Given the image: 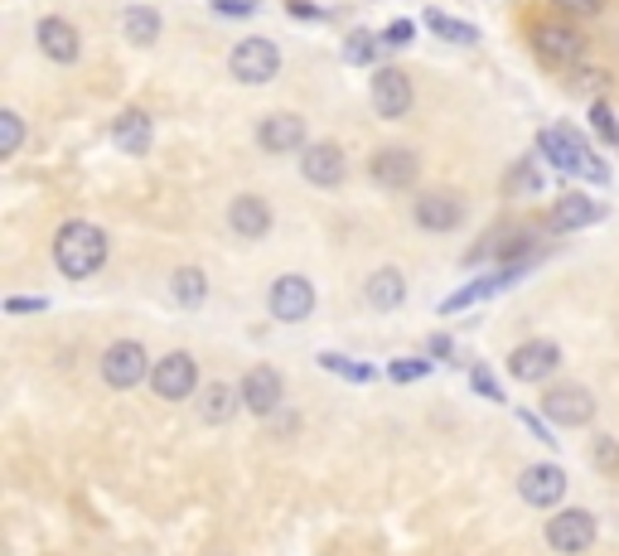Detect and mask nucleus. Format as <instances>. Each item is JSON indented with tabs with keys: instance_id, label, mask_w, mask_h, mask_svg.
Wrapping results in <instances>:
<instances>
[{
	"instance_id": "nucleus-1",
	"label": "nucleus",
	"mask_w": 619,
	"mask_h": 556,
	"mask_svg": "<svg viewBox=\"0 0 619 556\" xmlns=\"http://www.w3.org/2000/svg\"><path fill=\"white\" fill-rule=\"evenodd\" d=\"M54 262L68 281H88V276H97L107 266V233L97 223L73 218V223H64L54 233Z\"/></svg>"
},
{
	"instance_id": "nucleus-8",
	"label": "nucleus",
	"mask_w": 619,
	"mask_h": 556,
	"mask_svg": "<svg viewBox=\"0 0 619 556\" xmlns=\"http://www.w3.org/2000/svg\"><path fill=\"white\" fill-rule=\"evenodd\" d=\"M300 175H306L314 189H339L344 185V175H349V160H344V151H339L334 141H314V145L300 151Z\"/></svg>"
},
{
	"instance_id": "nucleus-3",
	"label": "nucleus",
	"mask_w": 619,
	"mask_h": 556,
	"mask_svg": "<svg viewBox=\"0 0 619 556\" xmlns=\"http://www.w3.org/2000/svg\"><path fill=\"white\" fill-rule=\"evenodd\" d=\"M228 73H233L237 82H247V88H262V82H272L276 73H281V48H276L272 40H262V34H252V40L233 44Z\"/></svg>"
},
{
	"instance_id": "nucleus-9",
	"label": "nucleus",
	"mask_w": 619,
	"mask_h": 556,
	"mask_svg": "<svg viewBox=\"0 0 619 556\" xmlns=\"http://www.w3.org/2000/svg\"><path fill=\"white\" fill-rule=\"evenodd\" d=\"M538 54L548 58V64H581V58H586V34H581V24L542 20L538 24Z\"/></svg>"
},
{
	"instance_id": "nucleus-29",
	"label": "nucleus",
	"mask_w": 619,
	"mask_h": 556,
	"mask_svg": "<svg viewBox=\"0 0 619 556\" xmlns=\"http://www.w3.org/2000/svg\"><path fill=\"white\" fill-rule=\"evenodd\" d=\"M373 54H378V40H373L368 30H354L344 40V58H349V64H373Z\"/></svg>"
},
{
	"instance_id": "nucleus-17",
	"label": "nucleus",
	"mask_w": 619,
	"mask_h": 556,
	"mask_svg": "<svg viewBox=\"0 0 619 556\" xmlns=\"http://www.w3.org/2000/svg\"><path fill=\"white\" fill-rule=\"evenodd\" d=\"M281 392H286V382L276 368H252L242 378V402H247L252 416H276L281 411Z\"/></svg>"
},
{
	"instance_id": "nucleus-31",
	"label": "nucleus",
	"mask_w": 619,
	"mask_h": 556,
	"mask_svg": "<svg viewBox=\"0 0 619 556\" xmlns=\"http://www.w3.org/2000/svg\"><path fill=\"white\" fill-rule=\"evenodd\" d=\"M431 372V358H397V363H387V378L393 382H417V378H427Z\"/></svg>"
},
{
	"instance_id": "nucleus-40",
	"label": "nucleus",
	"mask_w": 619,
	"mask_h": 556,
	"mask_svg": "<svg viewBox=\"0 0 619 556\" xmlns=\"http://www.w3.org/2000/svg\"><path fill=\"white\" fill-rule=\"evenodd\" d=\"M290 15H320V5H310V0H290Z\"/></svg>"
},
{
	"instance_id": "nucleus-23",
	"label": "nucleus",
	"mask_w": 619,
	"mask_h": 556,
	"mask_svg": "<svg viewBox=\"0 0 619 556\" xmlns=\"http://www.w3.org/2000/svg\"><path fill=\"white\" fill-rule=\"evenodd\" d=\"M237 407H247V402H242V387H233V382H213V387H203V397H199V416L209 421V426L233 421Z\"/></svg>"
},
{
	"instance_id": "nucleus-27",
	"label": "nucleus",
	"mask_w": 619,
	"mask_h": 556,
	"mask_svg": "<svg viewBox=\"0 0 619 556\" xmlns=\"http://www.w3.org/2000/svg\"><path fill=\"white\" fill-rule=\"evenodd\" d=\"M542 160V155H538ZM538 160H518L513 165V175H508V185H504V193H538L548 179H542V165Z\"/></svg>"
},
{
	"instance_id": "nucleus-33",
	"label": "nucleus",
	"mask_w": 619,
	"mask_h": 556,
	"mask_svg": "<svg viewBox=\"0 0 619 556\" xmlns=\"http://www.w3.org/2000/svg\"><path fill=\"white\" fill-rule=\"evenodd\" d=\"M566 88L572 92H600V88H610V73H596V68H581L566 78Z\"/></svg>"
},
{
	"instance_id": "nucleus-24",
	"label": "nucleus",
	"mask_w": 619,
	"mask_h": 556,
	"mask_svg": "<svg viewBox=\"0 0 619 556\" xmlns=\"http://www.w3.org/2000/svg\"><path fill=\"white\" fill-rule=\"evenodd\" d=\"M169 296L179 300V305H189V310H199L203 300H209V276L199 271V266H179L175 276H169Z\"/></svg>"
},
{
	"instance_id": "nucleus-21",
	"label": "nucleus",
	"mask_w": 619,
	"mask_h": 556,
	"mask_svg": "<svg viewBox=\"0 0 619 556\" xmlns=\"http://www.w3.org/2000/svg\"><path fill=\"white\" fill-rule=\"evenodd\" d=\"M600 218V203L586 199V193H562L548 213V227L552 233H572V227H590Z\"/></svg>"
},
{
	"instance_id": "nucleus-35",
	"label": "nucleus",
	"mask_w": 619,
	"mask_h": 556,
	"mask_svg": "<svg viewBox=\"0 0 619 556\" xmlns=\"http://www.w3.org/2000/svg\"><path fill=\"white\" fill-rule=\"evenodd\" d=\"M44 305H48L44 296H15V300H5L10 314H34V310H44Z\"/></svg>"
},
{
	"instance_id": "nucleus-37",
	"label": "nucleus",
	"mask_w": 619,
	"mask_h": 556,
	"mask_svg": "<svg viewBox=\"0 0 619 556\" xmlns=\"http://www.w3.org/2000/svg\"><path fill=\"white\" fill-rule=\"evenodd\" d=\"M383 40H387V44H407V40H411V20H393V30H387Z\"/></svg>"
},
{
	"instance_id": "nucleus-18",
	"label": "nucleus",
	"mask_w": 619,
	"mask_h": 556,
	"mask_svg": "<svg viewBox=\"0 0 619 556\" xmlns=\"http://www.w3.org/2000/svg\"><path fill=\"white\" fill-rule=\"evenodd\" d=\"M272 223H276V213H272V203L257 199V193H237L233 203H228V227H233L237 237H266L272 233Z\"/></svg>"
},
{
	"instance_id": "nucleus-5",
	"label": "nucleus",
	"mask_w": 619,
	"mask_h": 556,
	"mask_svg": "<svg viewBox=\"0 0 619 556\" xmlns=\"http://www.w3.org/2000/svg\"><path fill=\"white\" fill-rule=\"evenodd\" d=\"M141 378H151V358H145L141 344H131V338H121L102 354V382L117 387V392H126V387H136Z\"/></svg>"
},
{
	"instance_id": "nucleus-16",
	"label": "nucleus",
	"mask_w": 619,
	"mask_h": 556,
	"mask_svg": "<svg viewBox=\"0 0 619 556\" xmlns=\"http://www.w3.org/2000/svg\"><path fill=\"white\" fill-rule=\"evenodd\" d=\"M460 223H465V203L455 193L431 189L417 199V227H427V233H455Z\"/></svg>"
},
{
	"instance_id": "nucleus-10",
	"label": "nucleus",
	"mask_w": 619,
	"mask_h": 556,
	"mask_svg": "<svg viewBox=\"0 0 619 556\" xmlns=\"http://www.w3.org/2000/svg\"><path fill=\"white\" fill-rule=\"evenodd\" d=\"M34 40H40V48H44L48 64H58V68L78 64V54H82L78 24H68L64 15H44L40 24H34Z\"/></svg>"
},
{
	"instance_id": "nucleus-13",
	"label": "nucleus",
	"mask_w": 619,
	"mask_h": 556,
	"mask_svg": "<svg viewBox=\"0 0 619 556\" xmlns=\"http://www.w3.org/2000/svg\"><path fill=\"white\" fill-rule=\"evenodd\" d=\"M542 416H548L552 426H586V421L596 416V397H590L586 387H552V392L542 397Z\"/></svg>"
},
{
	"instance_id": "nucleus-36",
	"label": "nucleus",
	"mask_w": 619,
	"mask_h": 556,
	"mask_svg": "<svg viewBox=\"0 0 619 556\" xmlns=\"http://www.w3.org/2000/svg\"><path fill=\"white\" fill-rule=\"evenodd\" d=\"M213 10H218V15L242 20V15H252V0H213Z\"/></svg>"
},
{
	"instance_id": "nucleus-20",
	"label": "nucleus",
	"mask_w": 619,
	"mask_h": 556,
	"mask_svg": "<svg viewBox=\"0 0 619 556\" xmlns=\"http://www.w3.org/2000/svg\"><path fill=\"white\" fill-rule=\"evenodd\" d=\"M112 141H117V151H126V155H145V151H151V141H155L151 116H145L141 107H126V112H117Z\"/></svg>"
},
{
	"instance_id": "nucleus-32",
	"label": "nucleus",
	"mask_w": 619,
	"mask_h": 556,
	"mask_svg": "<svg viewBox=\"0 0 619 556\" xmlns=\"http://www.w3.org/2000/svg\"><path fill=\"white\" fill-rule=\"evenodd\" d=\"M590 126H596L610 145H619V121H615V112H610V102H590Z\"/></svg>"
},
{
	"instance_id": "nucleus-4",
	"label": "nucleus",
	"mask_w": 619,
	"mask_h": 556,
	"mask_svg": "<svg viewBox=\"0 0 619 556\" xmlns=\"http://www.w3.org/2000/svg\"><path fill=\"white\" fill-rule=\"evenodd\" d=\"M266 310H272L276 320H286V324L310 320V310H314V286L306 281V276H276L272 290H266Z\"/></svg>"
},
{
	"instance_id": "nucleus-39",
	"label": "nucleus",
	"mask_w": 619,
	"mask_h": 556,
	"mask_svg": "<svg viewBox=\"0 0 619 556\" xmlns=\"http://www.w3.org/2000/svg\"><path fill=\"white\" fill-rule=\"evenodd\" d=\"M475 387H479L484 397H499V402H504V392H499V387H494V378H489V372H484V368H475Z\"/></svg>"
},
{
	"instance_id": "nucleus-7",
	"label": "nucleus",
	"mask_w": 619,
	"mask_h": 556,
	"mask_svg": "<svg viewBox=\"0 0 619 556\" xmlns=\"http://www.w3.org/2000/svg\"><path fill=\"white\" fill-rule=\"evenodd\" d=\"M368 175L378 189H411L421 179V160H417V151H407V145H383V151L373 155Z\"/></svg>"
},
{
	"instance_id": "nucleus-19",
	"label": "nucleus",
	"mask_w": 619,
	"mask_h": 556,
	"mask_svg": "<svg viewBox=\"0 0 619 556\" xmlns=\"http://www.w3.org/2000/svg\"><path fill=\"white\" fill-rule=\"evenodd\" d=\"M518 493H523V503H532V508H552V503H562V493H566V475L556 465H528L523 475H518Z\"/></svg>"
},
{
	"instance_id": "nucleus-28",
	"label": "nucleus",
	"mask_w": 619,
	"mask_h": 556,
	"mask_svg": "<svg viewBox=\"0 0 619 556\" xmlns=\"http://www.w3.org/2000/svg\"><path fill=\"white\" fill-rule=\"evenodd\" d=\"M20 145H24V121L15 107H5V112H0V155H15Z\"/></svg>"
},
{
	"instance_id": "nucleus-6",
	"label": "nucleus",
	"mask_w": 619,
	"mask_h": 556,
	"mask_svg": "<svg viewBox=\"0 0 619 556\" xmlns=\"http://www.w3.org/2000/svg\"><path fill=\"white\" fill-rule=\"evenodd\" d=\"M151 387L165 402H185L194 387H199V363H194V354H165L151 368Z\"/></svg>"
},
{
	"instance_id": "nucleus-26",
	"label": "nucleus",
	"mask_w": 619,
	"mask_h": 556,
	"mask_svg": "<svg viewBox=\"0 0 619 556\" xmlns=\"http://www.w3.org/2000/svg\"><path fill=\"white\" fill-rule=\"evenodd\" d=\"M427 30H435L441 40H451V44H475V40H479V30H469L465 20L441 15V10H427Z\"/></svg>"
},
{
	"instance_id": "nucleus-30",
	"label": "nucleus",
	"mask_w": 619,
	"mask_h": 556,
	"mask_svg": "<svg viewBox=\"0 0 619 556\" xmlns=\"http://www.w3.org/2000/svg\"><path fill=\"white\" fill-rule=\"evenodd\" d=\"M320 363H324V368H334L339 378H349V382H373V368H368V363H358V358H339V354H324Z\"/></svg>"
},
{
	"instance_id": "nucleus-14",
	"label": "nucleus",
	"mask_w": 619,
	"mask_h": 556,
	"mask_svg": "<svg viewBox=\"0 0 619 556\" xmlns=\"http://www.w3.org/2000/svg\"><path fill=\"white\" fill-rule=\"evenodd\" d=\"M548 542H552V552H566V556L586 552L596 542V518L586 508H566V513H556L548 523Z\"/></svg>"
},
{
	"instance_id": "nucleus-22",
	"label": "nucleus",
	"mask_w": 619,
	"mask_h": 556,
	"mask_svg": "<svg viewBox=\"0 0 619 556\" xmlns=\"http://www.w3.org/2000/svg\"><path fill=\"white\" fill-rule=\"evenodd\" d=\"M363 296H368L373 310H397L407 300V276L397 271V266H378V271L368 276V286H363Z\"/></svg>"
},
{
	"instance_id": "nucleus-15",
	"label": "nucleus",
	"mask_w": 619,
	"mask_h": 556,
	"mask_svg": "<svg viewBox=\"0 0 619 556\" xmlns=\"http://www.w3.org/2000/svg\"><path fill=\"white\" fill-rule=\"evenodd\" d=\"M556 363H562L556 344H548V338H528V344H518L513 354H508V372H513L518 382H542L548 372H556Z\"/></svg>"
},
{
	"instance_id": "nucleus-38",
	"label": "nucleus",
	"mask_w": 619,
	"mask_h": 556,
	"mask_svg": "<svg viewBox=\"0 0 619 556\" xmlns=\"http://www.w3.org/2000/svg\"><path fill=\"white\" fill-rule=\"evenodd\" d=\"M596 459L605 469H615L619 465V451H615V441H596Z\"/></svg>"
},
{
	"instance_id": "nucleus-25",
	"label": "nucleus",
	"mask_w": 619,
	"mask_h": 556,
	"mask_svg": "<svg viewBox=\"0 0 619 556\" xmlns=\"http://www.w3.org/2000/svg\"><path fill=\"white\" fill-rule=\"evenodd\" d=\"M121 34H126L136 48L155 44V40H161V15H155L151 5H131L126 15H121Z\"/></svg>"
},
{
	"instance_id": "nucleus-34",
	"label": "nucleus",
	"mask_w": 619,
	"mask_h": 556,
	"mask_svg": "<svg viewBox=\"0 0 619 556\" xmlns=\"http://www.w3.org/2000/svg\"><path fill=\"white\" fill-rule=\"evenodd\" d=\"M562 15H572V20H596L600 10H605V0H552Z\"/></svg>"
},
{
	"instance_id": "nucleus-11",
	"label": "nucleus",
	"mask_w": 619,
	"mask_h": 556,
	"mask_svg": "<svg viewBox=\"0 0 619 556\" xmlns=\"http://www.w3.org/2000/svg\"><path fill=\"white\" fill-rule=\"evenodd\" d=\"M306 141H310L306 116H296V112H272V116L257 121V145L266 155H290V151H300Z\"/></svg>"
},
{
	"instance_id": "nucleus-12",
	"label": "nucleus",
	"mask_w": 619,
	"mask_h": 556,
	"mask_svg": "<svg viewBox=\"0 0 619 556\" xmlns=\"http://www.w3.org/2000/svg\"><path fill=\"white\" fill-rule=\"evenodd\" d=\"M411 102H417V92H411V78L402 68H378L373 73V112L397 121L411 112Z\"/></svg>"
},
{
	"instance_id": "nucleus-2",
	"label": "nucleus",
	"mask_w": 619,
	"mask_h": 556,
	"mask_svg": "<svg viewBox=\"0 0 619 556\" xmlns=\"http://www.w3.org/2000/svg\"><path fill=\"white\" fill-rule=\"evenodd\" d=\"M538 155H542L548 165L566 169V175H586L590 185H610V165H605L586 141H576L572 131H562V126L542 131V136H538Z\"/></svg>"
}]
</instances>
